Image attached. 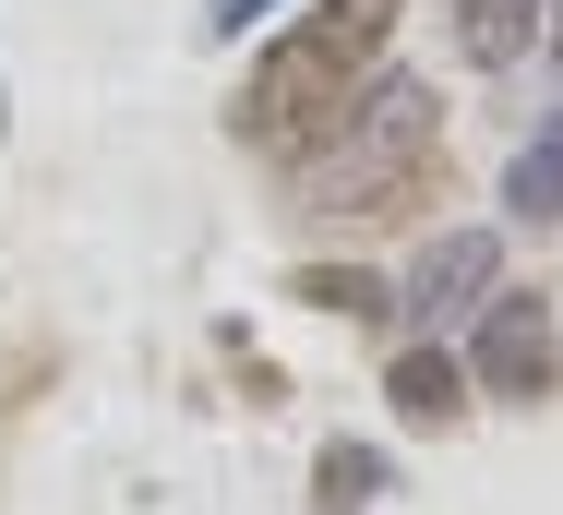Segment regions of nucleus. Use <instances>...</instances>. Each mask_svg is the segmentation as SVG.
Wrapping results in <instances>:
<instances>
[{
	"label": "nucleus",
	"mask_w": 563,
	"mask_h": 515,
	"mask_svg": "<svg viewBox=\"0 0 563 515\" xmlns=\"http://www.w3.org/2000/svg\"><path fill=\"white\" fill-rule=\"evenodd\" d=\"M252 12H264V0H205V36H240Z\"/></svg>",
	"instance_id": "nucleus-10"
},
{
	"label": "nucleus",
	"mask_w": 563,
	"mask_h": 515,
	"mask_svg": "<svg viewBox=\"0 0 563 515\" xmlns=\"http://www.w3.org/2000/svg\"><path fill=\"white\" fill-rule=\"evenodd\" d=\"M384 396H396V419H420V431H444V419L467 408V372H455L444 348H396V360H384Z\"/></svg>",
	"instance_id": "nucleus-7"
},
{
	"label": "nucleus",
	"mask_w": 563,
	"mask_h": 515,
	"mask_svg": "<svg viewBox=\"0 0 563 515\" xmlns=\"http://www.w3.org/2000/svg\"><path fill=\"white\" fill-rule=\"evenodd\" d=\"M552 61H563V0H552Z\"/></svg>",
	"instance_id": "nucleus-11"
},
{
	"label": "nucleus",
	"mask_w": 563,
	"mask_h": 515,
	"mask_svg": "<svg viewBox=\"0 0 563 515\" xmlns=\"http://www.w3.org/2000/svg\"><path fill=\"white\" fill-rule=\"evenodd\" d=\"M372 492H384V456H360V443H336V456H324V480H312V515H360Z\"/></svg>",
	"instance_id": "nucleus-9"
},
{
	"label": "nucleus",
	"mask_w": 563,
	"mask_h": 515,
	"mask_svg": "<svg viewBox=\"0 0 563 515\" xmlns=\"http://www.w3.org/2000/svg\"><path fill=\"white\" fill-rule=\"evenodd\" d=\"M492 276H504V240L492 228H444L420 264H408V288H396V311L420 324V336H444L467 300H492Z\"/></svg>",
	"instance_id": "nucleus-4"
},
{
	"label": "nucleus",
	"mask_w": 563,
	"mask_h": 515,
	"mask_svg": "<svg viewBox=\"0 0 563 515\" xmlns=\"http://www.w3.org/2000/svg\"><path fill=\"white\" fill-rule=\"evenodd\" d=\"M540 12H552V0H455V48H467L479 73H516V61L540 48Z\"/></svg>",
	"instance_id": "nucleus-6"
},
{
	"label": "nucleus",
	"mask_w": 563,
	"mask_h": 515,
	"mask_svg": "<svg viewBox=\"0 0 563 515\" xmlns=\"http://www.w3.org/2000/svg\"><path fill=\"white\" fill-rule=\"evenodd\" d=\"M396 36V0H312L300 24H276V48L252 61V85H240V144H312L347 97H360V73H372V48Z\"/></svg>",
	"instance_id": "nucleus-2"
},
{
	"label": "nucleus",
	"mask_w": 563,
	"mask_h": 515,
	"mask_svg": "<svg viewBox=\"0 0 563 515\" xmlns=\"http://www.w3.org/2000/svg\"><path fill=\"white\" fill-rule=\"evenodd\" d=\"M324 156L300 168V205L324 216H408L420 180L444 168V97L420 73H360V97L312 132Z\"/></svg>",
	"instance_id": "nucleus-1"
},
{
	"label": "nucleus",
	"mask_w": 563,
	"mask_h": 515,
	"mask_svg": "<svg viewBox=\"0 0 563 515\" xmlns=\"http://www.w3.org/2000/svg\"><path fill=\"white\" fill-rule=\"evenodd\" d=\"M300 300H324V311H360V324H384V311H396V288H384V276H360V264H300Z\"/></svg>",
	"instance_id": "nucleus-8"
},
{
	"label": "nucleus",
	"mask_w": 563,
	"mask_h": 515,
	"mask_svg": "<svg viewBox=\"0 0 563 515\" xmlns=\"http://www.w3.org/2000/svg\"><path fill=\"white\" fill-rule=\"evenodd\" d=\"M504 216H516V228H563V108L504 156Z\"/></svg>",
	"instance_id": "nucleus-5"
},
{
	"label": "nucleus",
	"mask_w": 563,
	"mask_h": 515,
	"mask_svg": "<svg viewBox=\"0 0 563 515\" xmlns=\"http://www.w3.org/2000/svg\"><path fill=\"white\" fill-rule=\"evenodd\" d=\"M467 384H479V396H552V384H563V336H552V300H540V288H516V300H479Z\"/></svg>",
	"instance_id": "nucleus-3"
}]
</instances>
